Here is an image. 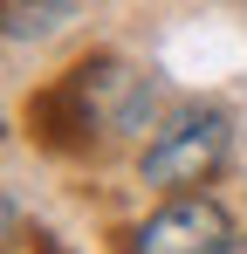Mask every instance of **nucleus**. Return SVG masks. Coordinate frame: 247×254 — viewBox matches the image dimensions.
I'll return each mask as SVG.
<instances>
[{"label": "nucleus", "mask_w": 247, "mask_h": 254, "mask_svg": "<svg viewBox=\"0 0 247 254\" xmlns=\"http://www.w3.org/2000/svg\"><path fill=\"white\" fill-rule=\"evenodd\" d=\"M227 158H234V117L220 103H179L144 137L137 179L151 192H199V186H213L227 172Z\"/></svg>", "instance_id": "obj_2"}, {"label": "nucleus", "mask_w": 247, "mask_h": 254, "mask_svg": "<svg viewBox=\"0 0 247 254\" xmlns=\"http://www.w3.org/2000/svg\"><path fill=\"white\" fill-rule=\"evenodd\" d=\"M76 14H82V0H7V42L14 48L48 42V35H62Z\"/></svg>", "instance_id": "obj_4"}, {"label": "nucleus", "mask_w": 247, "mask_h": 254, "mask_svg": "<svg viewBox=\"0 0 247 254\" xmlns=\"http://www.w3.org/2000/svg\"><path fill=\"white\" fill-rule=\"evenodd\" d=\"M234 241H241V227L213 192H165V206L124 227L117 254H234Z\"/></svg>", "instance_id": "obj_3"}, {"label": "nucleus", "mask_w": 247, "mask_h": 254, "mask_svg": "<svg viewBox=\"0 0 247 254\" xmlns=\"http://www.w3.org/2000/svg\"><path fill=\"white\" fill-rule=\"evenodd\" d=\"M234 254H247V234H241V241H234Z\"/></svg>", "instance_id": "obj_5"}, {"label": "nucleus", "mask_w": 247, "mask_h": 254, "mask_svg": "<svg viewBox=\"0 0 247 254\" xmlns=\"http://www.w3.org/2000/svg\"><path fill=\"white\" fill-rule=\"evenodd\" d=\"M158 76L117 48L82 55L69 76L28 96V124L48 151H103V144H144L158 130Z\"/></svg>", "instance_id": "obj_1"}]
</instances>
